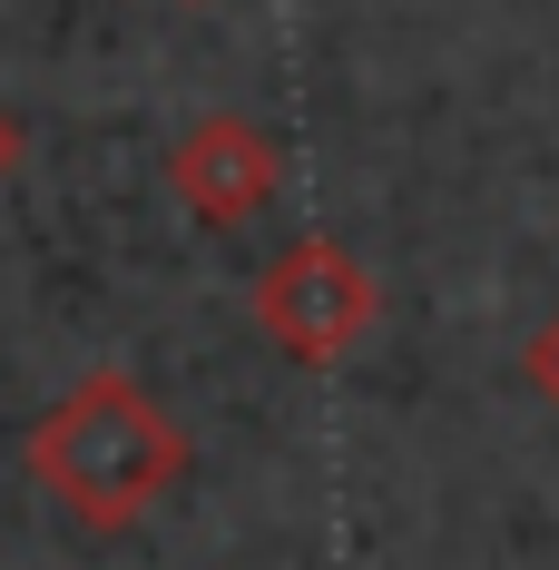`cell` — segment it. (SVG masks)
Listing matches in <instances>:
<instances>
[{
  "instance_id": "1",
  "label": "cell",
  "mask_w": 559,
  "mask_h": 570,
  "mask_svg": "<svg viewBox=\"0 0 559 570\" xmlns=\"http://www.w3.org/2000/svg\"><path fill=\"white\" fill-rule=\"evenodd\" d=\"M30 472L69 521L89 531H128L148 502H168L187 472V433H177L148 384L128 374H79L69 394L30 423Z\"/></svg>"
},
{
  "instance_id": "2",
  "label": "cell",
  "mask_w": 559,
  "mask_h": 570,
  "mask_svg": "<svg viewBox=\"0 0 559 570\" xmlns=\"http://www.w3.org/2000/svg\"><path fill=\"white\" fill-rule=\"evenodd\" d=\"M373 315H383V285L373 266L335 246V236H295L276 266L256 276V325L295 354V364H335L353 344L373 335Z\"/></svg>"
},
{
  "instance_id": "3",
  "label": "cell",
  "mask_w": 559,
  "mask_h": 570,
  "mask_svg": "<svg viewBox=\"0 0 559 570\" xmlns=\"http://www.w3.org/2000/svg\"><path fill=\"white\" fill-rule=\"evenodd\" d=\"M168 187L197 227H246V217H266V197L285 187V148H276V128H256L236 109H207L168 148Z\"/></svg>"
},
{
  "instance_id": "4",
  "label": "cell",
  "mask_w": 559,
  "mask_h": 570,
  "mask_svg": "<svg viewBox=\"0 0 559 570\" xmlns=\"http://www.w3.org/2000/svg\"><path fill=\"white\" fill-rule=\"evenodd\" d=\"M520 374H530V384H540V403L559 413V305H550V325L530 335V354H520Z\"/></svg>"
},
{
  "instance_id": "5",
  "label": "cell",
  "mask_w": 559,
  "mask_h": 570,
  "mask_svg": "<svg viewBox=\"0 0 559 570\" xmlns=\"http://www.w3.org/2000/svg\"><path fill=\"white\" fill-rule=\"evenodd\" d=\"M20 148H30V138H20V118H10V109H0V177H10V168H20Z\"/></svg>"
}]
</instances>
